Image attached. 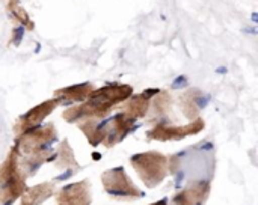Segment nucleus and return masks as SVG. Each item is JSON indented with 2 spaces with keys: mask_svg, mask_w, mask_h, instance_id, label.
Listing matches in <instances>:
<instances>
[{
  "mask_svg": "<svg viewBox=\"0 0 258 205\" xmlns=\"http://www.w3.org/2000/svg\"><path fill=\"white\" fill-rule=\"evenodd\" d=\"M56 138L57 131L51 124L30 128L18 136L15 148L18 154H23V160L18 165L23 168V171H26V175H29V171L33 172L39 165L51 159V151L48 145L54 142Z\"/></svg>",
  "mask_w": 258,
  "mask_h": 205,
  "instance_id": "obj_2",
  "label": "nucleus"
},
{
  "mask_svg": "<svg viewBox=\"0 0 258 205\" xmlns=\"http://www.w3.org/2000/svg\"><path fill=\"white\" fill-rule=\"evenodd\" d=\"M94 91V86L91 83H83V85H74V86H68L63 89H57L54 92V95L57 97V100H63V101H85L89 94Z\"/></svg>",
  "mask_w": 258,
  "mask_h": 205,
  "instance_id": "obj_13",
  "label": "nucleus"
},
{
  "mask_svg": "<svg viewBox=\"0 0 258 205\" xmlns=\"http://www.w3.org/2000/svg\"><path fill=\"white\" fill-rule=\"evenodd\" d=\"M203 130H204V121L201 118H197L190 124L181 125V127L169 125L168 122L157 124L147 134H148V139H151V141H180L187 136L198 134Z\"/></svg>",
  "mask_w": 258,
  "mask_h": 205,
  "instance_id": "obj_6",
  "label": "nucleus"
},
{
  "mask_svg": "<svg viewBox=\"0 0 258 205\" xmlns=\"http://www.w3.org/2000/svg\"><path fill=\"white\" fill-rule=\"evenodd\" d=\"M150 106H151V112L154 116H165L171 110L172 98H171L169 92L162 91V92H159L157 97H154V100H153V103H150Z\"/></svg>",
  "mask_w": 258,
  "mask_h": 205,
  "instance_id": "obj_16",
  "label": "nucleus"
},
{
  "mask_svg": "<svg viewBox=\"0 0 258 205\" xmlns=\"http://www.w3.org/2000/svg\"><path fill=\"white\" fill-rule=\"evenodd\" d=\"M133 169L138 172L142 183L153 189L157 187L169 172V160L166 156L157 151H148L135 154L130 160Z\"/></svg>",
  "mask_w": 258,
  "mask_h": 205,
  "instance_id": "obj_4",
  "label": "nucleus"
},
{
  "mask_svg": "<svg viewBox=\"0 0 258 205\" xmlns=\"http://www.w3.org/2000/svg\"><path fill=\"white\" fill-rule=\"evenodd\" d=\"M101 183L106 193L116 201H133L142 196V192L132 183L122 168L106 171L101 175Z\"/></svg>",
  "mask_w": 258,
  "mask_h": 205,
  "instance_id": "obj_5",
  "label": "nucleus"
},
{
  "mask_svg": "<svg viewBox=\"0 0 258 205\" xmlns=\"http://www.w3.org/2000/svg\"><path fill=\"white\" fill-rule=\"evenodd\" d=\"M132 94L133 89L128 85H107L101 89H94L80 106L70 107L62 116L67 122H76L85 118L100 119L109 115L112 107L130 98Z\"/></svg>",
  "mask_w": 258,
  "mask_h": 205,
  "instance_id": "obj_1",
  "label": "nucleus"
},
{
  "mask_svg": "<svg viewBox=\"0 0 258 205\" xmlns=\"http://www.w3.org/2000/svg\"><path fill=\"white\" fill-rule=\"evenodd\" d=\"M133 125H135V119L130 118L128 115H125L124 112L113 116V119H110L107 124H104L101 127L104 147L110 148V147L116 145L118 142H121L132 131Z\"/></svg>",
  "mask_w": 258,
  "mask_h": 205,
  "instance_id": "obj_8",
  "label": "nucleus"
},
{
  "mask_svg": "<svg viewBox=\"0 0 258 205\" xmlns=\"http://www.w3.org/2000/svg\"><path fill=\"white\" fill-rule=\"evenodd\" d=\"M210 195V184L206 181L195 183L172 198V205H204Z\"/></svg>",
  "mask_w": 258,
  "mask_h": 205,
  "instance_id": "obj_10",
  "label": "nucleus"
},
{
  "mask_svg": "<svg viewBox=\"0 0 258 205\" xmlns=\"http://www.w3.org/2000/svg\"><path fill=\"white\" fill-rule=\"evenodd\" d=\"M54 189L53 183H42L26 189L21 195V205H41L54 195Z\"/></svg>",
  "mask_w": 258,
  "mask_h": 205,
  "instance_id": "obj_11",
  "label": "nucleus"
},
{
  "mask_svg": "<svg viewBox=\"0 0 258 205\" xmlns=\"http://www.w3.org/2000/svg\"><path fill=\"white\" fill-rule=\"evenodd\" d=\"M198 95L200 92L197 89H189L186 94H183L180 97V107L183 110V113L186 115V118H189L190 121L197 119L200 115V107H198Z\"/></svg>",
  "mask_w": 258,
  "mask_h": 205,
  "instance_id": "obj_14",
  "label": "nucleus"
},
{
  "mask_svg": "<svg viewBox=\"0 0 258 205\" xmlns=\"http://www.w3.org/2000/svg\"><path fill=\"white\" fill-rule=\"evenodd\" d=\"M150 103H151L150 97L147 95V92H144V94L135 95L132 98H127L125 104L122 106V112L133 119L144 118L150 110Z\"/></svg>",
  "mask_w": 258,
  "mask_h": 205,
  "instance_id": "obj_12",
  "label": "nucleus"
},
{
  "mask_svg": "<svg viewBox=\"0 0 258 205\" xmlns=\"http://www.w3.org/2000/svg\"><path fill=\"white\" fill-rule=\"evenodd\" d=\"M56 199L60 205H89L92 202L91 184L86 180L70 184L57 193Z\"/></svg>",
  "mask_w": 258,
  "mask_h": 205,
  "instance_id": "obj_9",
  "label": "nucleus"
},
{
  "mask_svg": "<svg viewBox=\"0 0 258 205\" xmlns=\"http://www.w3.org/2000/svg\"><path fill=\"white\" fill-rule=\"evenodd\" d=\"M153 205H168V204H166V201L163 199V201H159V202H156V204H153Z\"/></svg>",
  "mask_w": 258,
  "mask_h": 205,
  "instance_id": "obj_19",
  "label": "nucleus"
},
{
  "mask_svg": "<svg viewBox=\"0 0 258 205\" xmlns=\"http://www.w3.org/2000/svg\"><path fill=\"white\" fill-rule=\"evenodd\" d=\"M77 125L85 133V136L88 138V141L91 142L92 147H97L98 144L103 142V131L97 125V119H94V118H85V119L77 121Z\"/></svg>",
  "mask_w": 258,
  "mask_h": 205,
  "instance_id": "obj_15",
  "label": "nucleus"
},
{
  "mask_svg": "<svg viewBox=\"0 0 258 205\" xmlns=\"http://www.w3.org/2000/svg\"><path fill=\"white\" fill-rule=\"evenodd\" d=\"M26 174L18 165V151L12 148L0 166V205L14 204L26 190Z\"/></svg>",
  "mask_w": 258,
  "mask_h": 205,
  "instance_id": "obj_3",
  "label": "nucleus"
},
{
  "mask_svg": "<svg viewBox=\"0 0 258 205\" xmlns=\"http://www.w3.org/2000/svg\"><path fill=\"white\" fill-rule=\"evenodd\" d=\"M6 9H8L9 14H11L18 23H21L27 30H32V29H33V21L30 20L29 14L17 3V0H9L8 5H6Z\"/></svg>",
  "mask_w": 258,
  "mask_h": 205,
  "instance_id": "obj_17",
  "label": "nucleus"
},
{
  "mask_svg": "<svg viewBox=\"0 0 258 205\" xmlns=\"http://www.w3.org/2000/svg\"><path fill=\"white\" fill-rule=\"evenodd\" d=\"M60 104V101L57 100V98H54V100H47V101H44V103H41V104H38L36 107H33L32 110H29L26 115H23L21 118H18L17 119V124H15V127H14V133H15V136L18 138L20 134H23V133H26L27 130H30V128H33V127H36L39 122H42L57 106Z\"/></svg>",
  "mask_w": 258,
  "mask_h": 205,
  "instance_id": "obj_7",
  "label": "nucleus"
},
{
  "mask_svg": "<svg viewBox=\"0 0 258 205\" xmlns=\"http://www.w3.org/2000/svg\"><path fill=\"white\" fill-rule=\"evenodd\" d=\"M57 159H59V160L56 162L57 168H65V169H67V168H79L77 162L74 160L73 150L70 148V145H68V142H67V141H63V142L60 144Z\"/></svg>",
  "mask_w": 258,
  "mask_h": 205,
  "instance_id": "obj_18",
  "label": "nucleus"
}]
</instances>
